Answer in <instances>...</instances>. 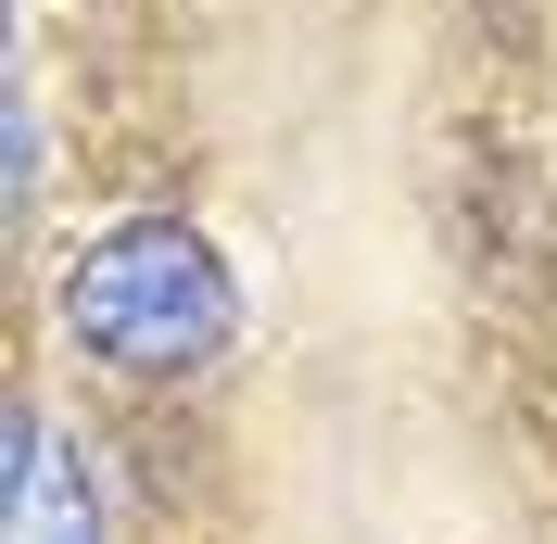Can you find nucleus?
<instances>
[{
	"instance_id": "f257e3e1",
	"label": "nucleus",
	"mask_w": 557,
	"mask_h": 544,
	"mask_svg": "<svg viewBox=\"0 0 557 544\" xmlns=\"http://www.w3.org/2000/svg\"><path fill=\"white\" fill-rule=\"evenodd\" d=\"M64 317H76V342H89L102 368L177 380V368H203L215 342H228V267H215L203 228L139 215V228H102L89 254H76Z\"/></svg>"
},
{
	"instance_id": "f03ea898",
	"label": "nucleus",
	"mask_w": 557,
	"mask_h": 544,
	"mask_svg": "<svg viewBox=\"0 0 557 544\" xmlns=\"http://www.w3.org/2000/svg\"><path fill=\"white\" fill-rule=\"evenodd\" d=\"M0 544H102L89 469L51 443V418H38V406H13V507H0Z\"/></svg>"
}]
</instances>
